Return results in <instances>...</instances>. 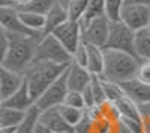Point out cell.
<instances>
[{
	"instance_id": "cell-1",
	"label": "cell",
	"mask_w": 150,
	"mask_h": 133,
	"mask_svg": "<svg viewBox=\"0 0 150 133\" xmlns=\"http://www.w3.org/2000/svg\"><path fill=\"white\" fill-rule=\"evenodd\" d=\"M104 52H105V67L101 76L117 84H123L137 78V72H138L141 60H138L129 52L119 50L104 48Z\"/></svg>"
},
{
	"instance_id": "cell-2",
	"label": "cell",
	"mask_w": 150,
	"mask_h": 133,
	"mask_svg": "<svg viewBox=\"0 0 150 133\" xmlns=\"http://www.w3.org/2000/svg\"><path fill=\"white\" fill-rule=\"evenodd\" d=\"M8 36L11 39V43H9V50H8L6 55L3 58H0L2 67L24 75V72L35 62L38 41L30 39V38H24V36H14L9 33H8Z\"/></svg>"
},
{
	"instance_id": "cell-3",
	"label": "cell",
	"mask_w": 150,
	"mask_h": 133,
	"mask_svg": "<svg viewBox=\"0 0 150 133\" xmlns=\"http://www.w3.org/2000/svg\"><path fill=\"white\" fill-rule=\"evenodd\" d=\"M69 64H57L50 62H33L24 72V78L29 85L30 94L36 102L42 93L66 72Z\"/></svg>"
},
{
	"instance_id": "cell-4",
	"label": "cell",
	"mask_w": 150,
	"mask_h": 133,
	"mask_svg": "<svg viewBox=\"0 0 150 133\" xmlns=\"http://www.w3.org/2000/svg\"><path fill=\"white\" fill-rule=\"evenodd\" d=\"M35 62H50V63H57V64H71L72 63V54L57 41L56 36L45 34L44 38L38 42Z\"/></svg>"
},
{
	"instance_id": "cell-5",
	"label": "cell",
	"mask_w": 150,
	"mask_h": 133,
	"mask_svg": "<svg viewBox=\"0 0 150 133\" xmlns=\"http://www.w3.org/2000/svg\"><path fill=\"white\" fill-rule=\"evenodd\" d=\"M105 48L107 50L125 51V52H129V54L137 57V54H135V32L131 30L126 24L122 22L120 20L119 21H111L110 22L108 41H107Z\"/></svg>"
},
{
	"instance_id": "cell-6",
	"label": "cell",
	"mask_w": 150,
	"mask_h": 133,
	"mask_svg": "<svg viewBox=\"0 0 150 133\" xmlns=\"http://www.w3.org/2000/svg\"><path fill=\"white\" fill-rule=\"evenodd\" d=\"M0 22H2V29L14 36H24V38H30L39 42L44 34L36 33L30 30L26 24H24L18 15V10L15 8H0Z\"/></svg>"
},
{
	"instance_id": "cell-7",
	"label": "cell",
	"mask_w": 150,
	"mask_h": 133,
	"mask_svg": "<svg viewBox=\"0 0 150 133\" xmlns=\"http://www.w3.org/2000/svg\"><path fill=\"white\" fill-rule=\"evenodd\" d=\"M110 20L107 17H98L90 21H81L83 26V42L87 45H95L105 48L110 33Z\"/></svg>"
},
{
	"instance_id": "cell-8",
	"label": "cell",
	"mask_w": 150,
	"mask_h": 133,
	"mask_svg": "<svg viewBox=\"0 0 150 133\" xmlns=\"http://www.w3.org/2000/svg\"><path fill=\"white\" fill-rule=\"evenodd\" d=\"M68 70V69H66ZM69 93V85H68V74L65 72L57 81H54L50 85L39 99L35 102V105L39 108L41 111L50 109V108H57L63 105L66 94Z\"/></svg>"
},
{
	"instance_id": "cell-9",
	"label": "cell",
	"mask_w": 150,
	"mask_h": 133,
	"mask_svg": "<svg viewBox=\"0 0 150 133\" xmlns=\"http://www.w3.org/2000/svg\"><path fill=\"white\" fill-rule=\"evenodd\" d=\"M51 34L56 36L57 41L74 55V52L77 51L78 46L83 43V26H81V21L68 20L66 22L62 24V26H59Z\"/></svg>"
},
{
	"instance_id": "cell-10",
	"label": "cell",
	"mask_w": 150,
	"mask_h": 133,
	"mask_svg": "<svg viewBox=\"0 0 150 133\" xmlns=\"http://www.w3.org/2000/svg\"><path fill=\"white\" fill-rule=\"evenodd\" d=\"M120 21L134 32L147 29L150 24V8L143 5L125 3L120 14Z\"/></svg>"
},
{
	"instance_id": "cell-11",
	"label": "cell",
	"mask_w": 150,
	"mask_h": 133,
	"mask_svg": "<svg viewBox=\"0 0 150 133\" xmlns=\"http://www.w3.org/2000/svg\"><path fill=\"white\" fill-rule=\"evenodd\" d=\"M24 81H26L24 75L0 67V102L9 99L12 94H15L23 87Z\"/></svg>"
},
{
	"instance_id": "cell-12",
	"label": "cell",
	"mask_w": 150,
	"mask_h": 133,
	"mask_svg": "<svg viewBox=\"0 0 150 133\" xmlns=\"http://www.w3.org/2000/svg\"><path fill=\"white\" fill-rule=\"evenodd\" d=\"M66 74H68V85H69V90H72V91L83 93L90 85L92 78H93V75L89 70L77 63H71Z\"/></svg>"
},
{
	"instance_id": "cell-13",
	"label": "cell",
	"mask_w": 150,
	"mask_h": 133,
	"mask_svg": "<svg viewBox=\"0 0 150 133\" xmlns=\"http://www.w3.org/2000/svg\"><path fill=\"white\" fill-rule=\"evenodd\" d=\"M26 79V78H24ZM35 105V100L30 94V90H29V85L27 82L24 81L23 87L15 93L12 94L9 99L0 102V106H8V108H14V109H20V111H27Z\"/></svg>"
},
{
	"instance_id": "cell-14",
	"label": "cell",
	"mask_w": 150,
	"mask_h": 133,
	"mask_svg": "<svg viewBox=\"0 0 150 133\" xmlns=\"http://www.w3.org/2000/svg\"><path fill=\"white\" fill-rule=\"evenodd\" d=\"M120 85L137 105L150 103V85H147V84H143L138 79H131L128 82L120 84Z\"/></svg>"
},
{
	"instance_id": "cell-15",
	"label": "cell",
	"mask_w": 150,
	"mask_h": 133,
	"mask_svg": "<svg viewBox=\"0 0 150 133\" xmlns=\"http://www.w3.org/2000/svg\"><path fill=\"white\" fill-rule=\"evenodd\" d=\"M39 123L44 124L45 127H48L51 132L54 133H60V132H66V130H72L68 123L65 121V118L62 117L59 106L57 108H50V109L41 111V118Z\"/></svg>"
},
{
	"instance_id": "cell-16",
	"label": "cell",
	"mask_w": 150,
	"mask_h": 133,
	"mask_svg": "<svg viewBox=\"0 0 150 133\" xmlns=\"http://www.w3.org/2000/svg\"><path fill=\"white\" fill-rule=\"evenodd\" d=\"M69 20V12L68 9L60 5L59 2L51 8V10L45 15V29H44V36L45 34H51L59 26H62L63 22Z\"/></svg>"
},
{
	"instance_id": "cell-17",
	"label": "cell",
	"mask_w": 150,
	"mask_h": 133,
	"mask_svg": "<svg viewBox=\"0 0 150 133\" xmlns=\"http://www.w3.org/2000/svg\"><path fill=\"white\" fill-rule=\"evenodd\" d=\"M104 67H105L104 48L95 46V45H87V70L92 75H102Z\"/></svg>"
},
{
	"instance_id": "cell-18",
	"label": "cell",
	"mask_w": 150,
	"mask_h": 133,
	"mask_svg": "<svg viewBox=\"0 0 150 133\" xmlns=\"http://www.w3.org/2000/svg\"><path fill=\"white\" fill-rule=\"evenodd\" d=\"M135 54L141 62L150 60V30L149 29L135 32Z\"/></svg>"
},
{
	"instance_id": "cell-19",
	"label": "cell",
	"mask_w": 150,
	"mask_h": 133,
	"mask_svg": "<svg viewBox=\"0 0 150 133\" xmlns=\"http://www.w3.org/2000/svg\"><path fill=\"white\" fill-rule=\"evenodd\" d=\"M26 111L14 109L8 106H0V127H18L23 121Z\"/></svg>"
},
{
	"instance_id": "cell-20",
	"label": "cell",
	"mask_w": 150,
	"mask_h": 133,
	"mask_svg": "<svg viewBox=\"0 0 150 133\" xmlns=\"http://www.w3.org/2000/svg\"><path fill=\"white\" fill-rule=\"evenodd\" d=\"M18 10V9H17ZM18 15L21 18V21L26 26L36 32L44 34V29H45V15L42 14H36V12H30V10H18Z\"/></svg>"
},
{
	"instance_id": "cell-21",
	"label": "cell",
	"mask_w": 150,
	"mask_h": 133,
	"mask_svg": "<svg viewBox=\"0 0 150 133\" xmlns=\"http://www.w3.org/2000/svg\"><path fill=\"white\" fill-rule=\"evenodd\" d=\"M39 118H41V109L36 105H33L30 109L26 111L21 124L18 126L17 133H35V129L39 124Z\"/></svg>"
},
{
	"instance_id": "cell-22",
	"label": "cell",
	"mask_w": 150,
	"mask_h": 133,
	"mask_svg": "<svg viewBox=\"0 0 150 133\" xmlns=\"http://www.w3.org/2000/svg\"><path fill=\"white\" fill-rule=\"evenodd\" d=\"M59 111H60L62 117L65 118V121L68 123V126L71 129H74L86 117V112H87V109H78V108H72V106H68L65 103L59 106Z\"/></svg>"
},
{
	"instance_id": "cell-23",
	"label": "cell",
	"mask_w": 150,
	"mask_h": 133,
	"mask_svg": "<svg viewBox=\"0 0 150 133\" xmlns=\"http://www.w3.org/2000/svg\"><path fill=\"white\" fill-rule=\"evenodd\" d=\"M98 17H107L105 14V0H90L89 2V6H87V10L83 17V22L86 21H90L93 18H98Z\"/></svg>"
},
{
	"instance_id": "cell-24",
	"label": "cell",
	"mask_w": 150,
	"mask_h": 133,
	"mask_svg": "<svg viewBox=\"0 0 150 133\" xmlns=\"http://www.w3.org/2000/svg\"><path fill=\"white\" fill-rule=\"evenodd\" d=\"M90 0H71L68 5V12H69V20H75V21H81L87 6H89Z\"/></svg>"
},
{
	"instance_id": "cell-25",
	"label": "cell",
	"mask_w": 150,
	"mask_h": 133,
	"mask_svg": "<svg viewBox=\"0 0 150 133\" xmlns=\"http://www.w3.org/2000/svg\"><path fill=\"white\" fill-rule=\"evenodd\" d=\"M56 3L57 0H32L29 5H26L23 9H18V10H30V12H36V14L47 15Z\"/></svg>"
},
{
	"instance_id": "cell-26",
	"label": "cell",
	"mask_w": 150,
	"mask_h": 133,
	"mask_svg": "<svg viewBox=\"0 0 150 133\" xmlns=\"http://www.w3.org/2000/svg\"><path fill=\"white\" fill-rule=\"evenodd\" d=\"M90 87L95 96V100L96 105H104L105 102H108L107 99V93H105V87H104V81L101 75H93L92 82H90Z\"/></svg>"
},
{
	"instance_id": "cell-27",
	"label": "cell",
	"mask_w": 150,
	"mask_h": 133,
	"mask_svg": "<svg viewBox=\"0 0 150 133\" xmlns=\"http://www.w3.org/2000/svg\"><path fill=\"white\" fill-rule=\"evenodd\" d=\"M126 0H105V14L110 21H119Z\"/></svg>"
},
{
	"instance_id": "cell-28",
	"label": "cell",
	"mask_w": 150,
	"mask_h": 133,
	"mask_svg": "<svg viewBox=\"0 0 150 133\" xmlns=\"http://www.w3.org/2000/svg\"><path fill=\"white\" fill-rule=\"evenodd\" d=\"M63 103L68 105V106H72V108H78V109H87L81 91H72V90H69V93L66 94Z\"/></svg>"
},
{
	"instance_id": "cell-29",
	"label": "cell",
	"mask_w": 150,
	"mask_h": 133,
	"mask_svg": "<svg viewBox=\"0 0 150 133\" xmlns=\"http://www.w3.org/2000/svg\"><path fill=\"white\" fill-rule=\"evenodd\" d=\"M95 126H96V121L93 118H90L89 114L86 112V117L72 130L74 133H95Z\"/></svg>"
},
{
	"instance_id": "cell-30",
	"label": "cell",
	"mask_w": 150,
	"mask_h": 133,
	"mask_svg": "<svg viewBox=\"0 0 150 133\" xmlns=\"http://www.w3.org/2000/svg\"><path fill=\"white\" fill-rule=\"evenodd\" d=\"M72 63H77V64H80V66L87 69V45L84 42L78 46V50L74 52Z\"/></svg>"
},
{
	"instance_id": "cell-31",
	"label": "cell",
	"mask_w": 150,
	"mask_h": 133,
	"mask_svg": "<svg viewBox=\"0 0 150 133\" xmlns=\"http://www.w3.org/2000/svg\"><path fill=\"white\" fill-rule=\"evenodd\" d=\"M114 126H116L114 120L102 118V120H99V121H96L95 133H114Z\"/></svg>"
},
{
	"instance_id": "cell-32",
	"label": "cell",
	"mask_w": 150,
	"mask_h": 133,
	"mask_svg": "<svg viewBox=\"0 0 150 133\" xmlns=\"http://www.w3.org/2000/svg\"><path fill=\"white\" fill-rule=\"evenodd\" d=\"M135 79H138L140 82L150 85V62H141L140 63V67H138V72H137Z\"/></svg>"
},
{
	"instance_id": "cell-33",
	"label": "cell",
	"mask_w": 150,
	"mask_h": 133,
	"mask_svg": "<svg viewBox=\"0 0 150 133\" xmlns=\"http://www.w3.org/2000/svg\"><path fill=\"white\" fill-rule=\"evenodd\" d=\"M83 97H84V102H86V108H87V109L96 105V100H95V96H93V91H92V87H90V85L83 91Z\"/></svg>"
},
{
	"instance_id": "cell-34",
	"label": "cell",
	"mask_w": 150,
	"mask_h": 133,
	"mask_svg": "<svg viewBox=\"0 0 150 133\" xmlns=\"http://www.w3.org/2000/svg\"><path fill=\"white\" fill-rule=\"evenodd\" d=\"M114 133H134L126 124L122 121V118L116 121V126H114Z\"/></svg>"
},
{
	"instance_id": "cell-35",
	"label": "cell",
	"mask_w": 150,
	"mask_h": 133,
	"mask_svg": "<svg viewBox=\"0 0 150 133\" xmlns=\"http://www.w3.org/2000/svg\"><path fill=\"white\" fill-rule=\"evenodd\" d=\"M143 133H150V117L143 115Z\"/></svg>"
},
{
	"instance_id": "cell-36",
	"label": "cell",
	"mask_w": 150,
	"mask_h": 133,
	"mask_svg": "<svg viewBox=\"0 0 150 133\" xmlns=\"http://www.w3.org/2000/svg\"><path fill=\"white\" fill-rule=\"evenodd\" d=\"M126 3H132V5H143V6H149V8H150V0H126Z\"/></svg>"
},
{
	"instance_id": "cell-37",
	"label": "cell",
	"mask_w": 150,
	"mask_h": 133,
	"mask_svg": "<svg viewBox=\"0 0 150 133\" xmlns=\"http://www.w3.org/2000/svg\"><path fill=\"white\" fill-rule=\"evenodd\" d=\"M35 133H54V132H51V130H50L48 127H45L44 124H38V127L35 129Z\"/></svg>"
},
{
	"instance_id": "cell-38",
	"label": "cell",
	"mask_w": 150,
	"mask_h": 133,
	"mask_svg": "<svg viewBox=\"0 0 150 133\" xmlns=\"http://www.w3.org/2000/svg\"><path fill=\"white\" fill-rule=\"evenodd\" d=\"M138 106H140V111L143 115L150 117V103H144V105H138Z\"/></svg>"
},
{
	"instance_id": "cell-39",
	"label": "cell",
	"mask_w": 150,
	"mask_h": 133,
	"mask_svg": "<svg viewBox=\"0 0 150 133\" xmlns=\"http://www.w3.org/2000/svg\"><path fill=\"white\" fill-rule=\"evenodd\" d=\"M18 127H0V133H17Z\"/></svg>"
},
{
	"instance_id": "cell-40",
	"label": "cell",
	"mask_w": 150,
	"mask_h": 133,
	"mask_svg": "<svg viewBox=\"0 0 150 133\" xmlns=\"http://www.w3.org/2000/svg\"><path fill=\"white\" fill-rule=\"evenodd\" d=\"M57 2H59L60 5H63L65 8H68V5H69V2H71V0H57Z\"/></svg>"
},
{
	"instance_id": "cell-41",
	"label": "cell",
	"mask_w": 150,
	"mask_h": 133,
	"mask_svg": "<svg viewBox=\"0 0 150 133\" xmlns=\"http://www.w3.org/2000/svg\"><path fill=\"white\" fill-rule=\"evenodd\" d=\"M60 133H74V130H66V132H60Z\"/></svg>"
},
{
	"instance_id": "cell-42",
	"label": "cell",
	"mask_w": 150,
	"mask_h": 133,
	"mask_svg": "<svg viewBox=\"0 0 150 133\" xmlns=\"http://www.w3.org/2000/svg\"><path fill=\"white\" fill-rule=\"evenodd\" d=\"M147 29H149V30H150V24H149V27H147Z\"/></svg>"
},
{
	"instance_id": "cell-43",
	"label": "cell",
	"mask_w": 150,
	"mask_h": 133,
	"mask_svg": "<svg viewBox=\"0 0 150 133\" xmlns=\"http://www.w3.org/2000/svg\"><path fill=\"white\" fill-rule=\"evenodd\" d=\"M147 62H150V60H147Z\"/></svg>"
}]
</instances>
